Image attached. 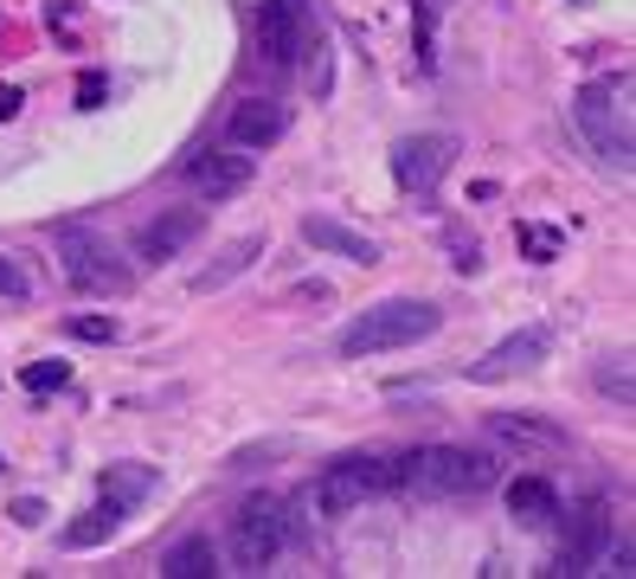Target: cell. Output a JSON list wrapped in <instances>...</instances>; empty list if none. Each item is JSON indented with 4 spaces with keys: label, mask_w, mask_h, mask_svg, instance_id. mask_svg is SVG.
Instances as JSON below:
<instances>
[{
    "label": "cell",
    "mask_w": 636,
    "mask_h": 579,
    "mask_svg": "<svg viewBox=\"0 0 636 579\" xmlns=\"http://www.w3.org/2000/svg\"><path fill=\"white\" fill-rule=\"evenodd\" d=\"M251 26H258V52L277 65V72H283V65H297L302 52H309V33H315V0H258Z\"/></svg>",
    "instance_id": "obj_8"
},
{
    "label": "cell",
    "mask_w": 636,
    "mask_h": 579,
    "mask_svg": "<svg viewBox=\"0 0 636 579\" xmlns=\"http://www.w3.org/2000/svg\"><path fill=\"white\" fill-rule=\"evenodd\" d=\"M611 540H617V522H611V502L592 496L572 508V522H565V547L553 554V567L547 573L560 579H579V573H599L604 554H611Z\"/></svg>",
    "instance_id": "obj_7"
},
{
    "label": "cell",
    "mask_w": 636,
    "mask_h": 579,
    "mask_svg": "<svg viewBox=\"0 0 636 579\" xmlns=\"http://www.w3.org/2000/svg\"><path fill=\"white\" fill-rule=\"evenodd\" d=\"M104 97H110L104 72H84V77H77V110H104Z\"/></svg>",
    "instance_id": "obj_25"
},
{
    "label": "cell",
    "mask_w": 636,
    "mask_h": 579,
    "mask_svg": "<svg viewBox=\"0 0 636 579\" xmlns=\"http://www.w3.org/2000/svg\"><path fill=\"white\" fill-rule=\"evenodd\" d=\"M251 174H258V161H251V154L206 149V154H193V161H187V181L206 193V200H231V193H245V187H251Z\"/></svg>",
    "instance_id": "obj_13"
},
{
    "label": "cell",
    "mask_w": 636,
    "mask_h": 579,
    "mask_svg": "<svg viewBox=\"0 0 636 579\" xmlns=\"http://www.w3.org/2000/svg\"><path fill=\"white\" fill-rule=\"evenodd\" d=\"M161 573H168V579H213V573H219V547H213L206 535L174 540V547L161 554Z\"/></svg>",
    "instance_id": "obj_16"
},
{
    "label": "cell",
    "mask_w": 636,
    "mask_h": 579,
    "mask_svg": "<svg viewBox=\"0 0 636 579\" xmlns=\"http://www.w3.org/2000/svg\"><path fill=\"white\" fill-rule=\"evenodd\" d=\"M65 329H72L77 342H116V335H122V329H116V315H72Z\"/></svg>",
    "instance_id": "obj_24"
},
{
    "label": "cell",
    "mask_w": 636,
    "mask_h": 579,
    "mask_svg": "<svg viewBox=\"0 0 636 579\" xmlns=\"http://www.w3.org/2000/svg\"><path fill=\"white\" fill-rule=\"evenodd\" d=\"M547 354H553V329H547V322H527V329H515V335H502V342L488 347L483 361L470 367V380H483V386L515 380V374H533Z\"/></svg>",
    "instance_id": "obj_10"
},
{
    "label": "cell",
    "mask_w": 636,
    "mask_h": 579,
    "mask_svg": "<svg viewBox=\"0 0 636 579\" xmlns=\"http://www.w3.org/2000/svg\"><path fill=\"white\" fill-rule=\"evenodd\" d=\"M20 116V84H0V122Z\"/></svg>",
    "instance_id": "obj_29"
},
{
    "label": "cell",
    "mask_w": 636,
    "mask_h": 579,
    "mask_svg": "<svg viewBox=\"0 0 636 579\" xmlns=\"http://www.w3.org/2000/svg\"><path fill=\"white\" fill-rule=\"evenodd\" d=\"M599 393H611L617 406H630V354H611L599 367Z\"/></svg>",
    "instance_id": "obj_21"
},
{
    "label": "cell",
    "mask_w": 636,
    "mask_h": 579,
    "mask_svg": "<svg viewBox=\"0 0 636 579\" xmlns=\"http://www.w3.org/2000/svg\"><path fill=\"white\" fill-rule=\"evenodd\" d=\"M488 438H495V444H515V451H560V444H565V431L533 425V419H521V412H515V419L495 412V419H488Z\"/></svg>",
    "instance_id": "obj_17"
},
{
    "label": "cell",
    "mask_w": 636,
    "mask_h": 579,
    "mask_svg": "<svg viewBox=\"0 0 636 579\" xmlns=\"http://www.w3.org/2000/svg\"><path fill=\"white\" fill-rule=\"evenodd\" d=\"M206 232V206H174V213H154L149 226H136V258L142 265H168L181 258L193 238Z\"/></svg>",
    "instance_id": "obj_11"
},
{
    "label": "cell",
    "mask_w": 636,
    "mask_h": 579,
    "mask_svg": "<svg viewBox=\"0 0 636 579\" xmlns=\"http://www.w3.org/2000/svg\"><path fill=\"white\" fill-rule=\"evenodd\" d=\"M521 245H527V265H553L560 258V232L547 226H521Z\"/></svg>",
    "instance_id": "obj_23"
},
{
    "label": "cell",
    "mask_w": 636,
    "mask_h": 579,
    "mask_svg": "<svg viewBox=\"0 0 636 579\" xmlns=\"http://www.w3.org/2000/svg\"><path fill=\"white\" fill-rule=\"evenodd\" d=\"M251 258H263V238H231V245H225V251H219V265H213V270H200V277H193V290H219L225 277H238V270L251 265Z\"/></svg>",
    "instance_id": "obj_20"
},
{
    "label": "cell",
    "mask_w": 636,
    "mask_h": 579,
    "mask_svg": "<svg viewBox=\"0 0 636 579\" xmlns=\"http://www.w3.org/2000/svg\"><path fill=\"white\" fill-rule=\"evenodd\" d=\"M630 77H617V84H579V97H572V122H579V136L592 142L611 174H630L636 154H630Z\"/></svg>",
    "instance_id": "obj_3"
},
{
    "label": "cell",
    "mask_w": 636,
    "mask_h": 579,
    "mask_svg": "<svg viewBox=\"0 0 636 579\" xmlns=\"http://www.w3.org/2000/svg\"><path fill=\"white\" fill-rule=\"evenodd\" d=\"M444 322V309L424 303V297H386V303L360 309L347 329H341V354L347 361H367V354H392V347H412V342H431Z\"/></svg>",
    "instance_id": "obj_2"
},
{
    "label": "cell",
    "mask_w": 636,
    "mask_h": 579,
    "mask_svg": "<svg viewBox=\"0 0 636 579\" xmlns=\"http://www.w3.org/2000/svg\"><path fill=\"white\" fill-rule=\"evenodd\" d=\"M392 476L412 496H483L502 483V463L488 451H463V444H418L392 463Z\"/></svg>",
    "instance_id": "obj_1"
},
{
    "label": "cell",
    "mask_w": 636,
    "mask_h": 579,
    "mask_svg": "<svg viewBox=\"0 0 636 579\" xmlns=\"http://www.w3.org/2000/svg\"><path fill=\"white\" fill-rule=\"evenodd\" d=\"M456 154H463V142L444 136V129H431V136H406V142L392 149V181H399L406 193H431L450 168H456Z\"/></svg>",
    "instance_id": "obj_9"
},
{
    "label": "cell",
    "mask_w": 636,
    "mask_h": 579,
    "mask_svg": "<svg viewBox=\"0 0 636 579\" xmlns=\"http://www.w3.org/2000/svg\"><path fill=\"white\" fill-rule=\"evenodd\" d=\"M450 265H456V270H476V265H483V258H476V238H456V245H450Z\"/></svg>",
    "instance_id": "obj_28"
},
{
    "label": "cell",
    "mask_w": 636,
    "mask_h": 579,
    "mask_svg": "<svg viewBox=\"0 0 636 579\" xmlns=\"http://www.w3.org/2000/svg\"><path fill=\"white\" fill-rule=\"evenodd\" d=\"M122 515H129V508L104 496L97 508H84V515H77L72 528H65V547H104V540H116V528H122Z\"/></svg>",
    "instance_id": "obj_19"
},
{
    "label": "cell",
    "mask_w": 636,
    "mask_h": 579,
    "mask_svg": "<svg viewBox=\"0 0 636 579\" xmlns=\"http://www.w3.org/2000/svg\"><path fill=\"white\" fill-rule=\"evenodd\" d=\"M225 136H231V149H277L283 136H290V104H277V97H245V104H231L225 116Z\"/></svg>",
    "instance_id": "obj_12"
},
{
    "label": "cell",
    "mask_w": 636,
    "mask_h": 579,
    "mask_svg": "<svg viewBox=\"0 0 636 579\" xmlns=\"http://www.w3.org/2000/svg\"><path fill=\"white\" fill-rule=\"evenodd\" d=\"M508 515H515L521 528H547V522L560 515V490H553L547 476H515V483H508Z\"/></svg>",
    "instance_id": "obj_15"
},
{
    "label": "cell",
    "mask_w": 636,
    "mask_h": 579,
    "mask_svg": "<svg viewBox=\"0 0 636 579\" xmlns=\"http://www.w3.org/2000/svg\"><path fill=\"white\" fill-rule=\"evenodd\" d=\"M302 238H309L315 251H335V258H347V265H379V245H374V238L347 232L341 219H328V213H309V219H302Z\"/></svg>",
    "instance_id": "obj_14"
},
{
    "label": "cell",
    "mask_w": 636,
    "mask_h": 579,
    "mask_svg": "<svg viewBox=\"0 0 636 579\" xmlns=\"http://www.w3.org/2000/svg\"><path fill=\"white\" fill-rule=\"evenodd\" d=\"M0 297H13V303H20V297H33V277L13 265V258H0Z\"/></svg>",
    "instance_id": "obj_26"
},
{
    "label": "cell",
    "mask_w": 636,
    "mask_h": 579,
    "mask_svg": "<svg viewBox=\"0 0 636 579\" xmlns=\"http://www.w3.org/2000/svg\"><path fill=\"white\" fill-rule=\"evenodd\" d=\"M283 540H290V515H283V502L277 496H251L238 508V522H231V567L238 573H263L277 554H283Z\"/></svg>",
    "instance_id": "obj_6"
},
{
    "label": "cell",
    "mask_w": 636,
    "mask_h": 579,
    "mask_svg": "<svg viewBox=\"0 0 636 579\" xmlns=\"http://www.w3.org/2000/svg\"><path fill=\"white\" fill-rule=\"evenodd\" d=\"M386 490H399V476H392V463H386V458H341V463H328V470L302 490V508H315V515L341 522V515H354L360 502L386 496Z\"/></svg>",
    "instance_id": "obj_4"
},
{
    "label": "cell",
    "mask_w": 636,
    "mask_h": 579,
    "mask_svg": "<svg viewBox=\"0 0 636 579\" xmlns=\"http://www.w3.org/2000/svg\"><path fill=\"white\" fill-rule=\"evenodd\" d=\"M13 522H20V528L45 522V502H39V496H20V502H13Z\"/></svg>",
    "instance_id": "obj_27"
},
{
    "label": "cell",
    "mask_w": 636,
    "mask_h": 579,
    "mask_svg": "<svg viewBox=\"0 0 636 579\" xmlns=\"http://www.w3.org/2000/svg\"><path fill=\"white\" fill-rule=\"evenodd\" d=\"M58 265L84 297H122L129 290V265L116 258V245L90 226H58Z\"/></svg>",
    "instance_id": "obj_5"
},
{
    "label": "cell",
    "mask_w": 636,
    "mask_h": 579,
    "mask_svg": "<svg viewBox=\"0 0 636 579\" xmlns=\"http://www.w3.org/2000/svg\"><path fill=\"white\" fill-rule=\"evenodd\" d=\"M154 490H161V470H154V463H110V470H104V496L122 502V508L149 502Z\"/></svg>",
    "instance_id": "obj_18"
},
{
    "label": "cell",
    "mask_w": 636,
    "mask_h": 579,
    "mask_svg": "<svg viewBox=\"0 0 636 579\" xmlns=\"http://www.w3.org/2000/svg\"><path fill=\"white\" fill-rule=\"evenodd\" d=\"M65 380H72V367H65V361H33V367L20 374L26 393H52V386H65Z\"/></svg>",
    "instance_id": "obj_22"
}]
</instances>
